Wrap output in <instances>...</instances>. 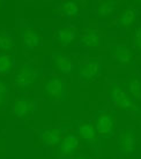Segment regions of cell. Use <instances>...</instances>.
<instances>
[{
	"label": "cell",
	"instance_id": "23",
	"mask_svg": "<svg viewBox=\"0 0 141 159\" xmlns=\"http://www.w3.org/2000/svg\"><path fill=\"white\" fill-rule=\"evenodd\" d=\"M132 44H133L134 50L141 54V25H139L133 31L132 35Z\"/></svg>",
	"mask_w": 141,
	"mask_h": 159
},
{
	"label": "cell",
	"instance_id": "9",
	"mask_svg": "<svg viewBox=\"0 0 141 159\" xmlns=\"http://www.w3.org/2000/svg\"><path fill=\"white\" fill-rule=\"evenodd\" d=\"M20 38L22 46L26 50H35L42 45L43 38L42 35L35 28L28 24H21L20 27Z\"/></svg>",
	"mask_w": 141,
	"mask_h": 159
},
{
	"label": "cell",
	"instance_id": "13",
	"mask_svg": "<svg viewBox=\"0 0 141 159\" xmlns=\"http://www.w3.org/2000/svg\"><path fill=\"white\" fill-rule=\"evenodd\" d=\"M40 142L45 147H57L63 139V130L58 128H45L38 131Z\"/></svg>",
	"mask_w": 141,
	"mask_h": 159
},
{
	"label": "cell",
	"instance_id": "6",
	"mask_svg": "<svg viewBox=\"0 0 141 159\" xmlns=\"http://www.w3.org/2000/svg\"><path fill=\"white\" fill-rule=\"evenodd\" d=\"M137 147V136L132 128L121 129L117 135V148L123 156H131Z\"/></svg>",
	"mask_w": 141,
	"mask_h": 159
},
{
	"label": "cell",
	"instance_id": "17",
	"mask_svg": "<svg viewBox=\"0 0 141 159\" xmlns=\"http://www.w3.org/2000/svg\"><path fill=\"white\" fill-rule=\"evenodd\" d=\"M137 9H134L133 7H127L121 11V13L116 19V22L112 25H118L121 28H129L134 23V21L137 20Z\"/></svg>",
	"mask_w": 141,
	"mask_h": 159
},
{
	"label": "cell",
	"instance_id": "10",
	"mask_svg": "<svg viewBox=\"0 0 141 159\" xmlns=\"http://www.w3.org/2000/svg\"><path fill=\"white\" fill-rule=\"evenodd\" d=\"M78 36H79L78 29L72 24H67V25H63L56 30L54 42L60 48H67L77 42Z\"/></svg>",
	"mask_w": 141,
	"mask_h": 159
},
{
	"label": "cell",
	"instance_id": "14",
	"mask_svg": "<svg viewBox=\"0 0 141 159\" xmlns=\"http://www.w3.org/2000/svg\"><path fill=\"white\" fill-rule=\"evenodd\" d=\"M51 61L57 70L61 74H71L74 70V61L71 57L65 53L54 52L51 56Z\"/></svg>",
	"mask_w": 141,
	"mask_h": 159
},
{
	"label": "cell",
	"instance_id": "3",
	"mask_svg": "<svg viewBox=\"0 0 141 159\" xmlns=\"http://www.w3.org/2000/svg\"><path fill=\"white\" fill-rule=\"evenodd\" d=\"M108 93H109L111 103L116 107L127 112H134L138 110L133 98L129 95V92L123 89V87H121L120 84H117V83L111 84L109 87Z\"/></svg>",
	"mask_w": 141,
	"mask_h": 159
},
{
	"label": "cell",
	"instance_id": "22",
	"mask_svg": "<svg viewBox=\"0 0 141 159\" xmlns=\"http://www.w3.org/2000/svg\"><path fill=\"white\" fill-rule=\"evenodd\" d=\"M9 97V87L7 82L0 77V110L6 106Z\"/></svg>",
	"mask_w": 141,
	"mask_h": 159
},
{
	"label": "cell",
	"instance_id": "4",
	"mask_svg": "<svg viewBox=\"0 0 141 159\" xmlns=\"http://www.w3.org/2000/svg\"><path fill=\"white\" fill-rule=\"evenodd\" d=\"M95 129L98 135L105 139H110L115 134L116 128V119L115 116L108 111H102L97 113L95 119Z\"/></svg>",
	"mask_w": 141,
	"mask_h": 159
},
{
	"label": "cell",
	"instance_id": "11",
	"mask_svg": "<svg viewBox=\"0 0 141 159\" xmlns=\"http://www.w3.org/2000/svg\"><path fill=\"white\" fill-rule=\"evenodd\" d=\"M110 59L113 64L117 65H129L133 61L132 50L124 44H113L109 50Z\"/></svg>",
	"mask_w": 141,
	"mask_h": 159
},
{
	"label": "cell",
	"instance_id": "12",
	"mask_svg": "<svg viewBox=\"0 0 141 159\" xmlns=\"http://www.w3.org/2000/svg\"><path fill=\"white\" fill-rule=\"evenodd\" d=\"M103 43L101 30L95 27H88L82 30L80 35V44L85 48H100Z\"/></svg>",
	"mask_w": 141,
	"mask_h": 159
},
{
	"label": "cell",
	"instance_id": "19",
	"mask_svg": "<svg viewBox=\"0 0 141 159\" xmlns=\"http://www.w3.org/2000/svg\"><path fill=\"white\" fill-rule=\"evenodd\" d=\"M15 42L14 37L7 30H0V52L8 53L14 50Z\"/></svg>",
	"mask_w": 141,
	"mask_h": 159
},
{
	"label": "cell",
	"instance_id": "2",
	"mask_svg": "<svg viewBox=\"0 0 141 159\" xmlns=\"http://www.w3.org/2000/svg\"><path fill=\"white\" fill-rule=\"evenodd\" d=\"M43 93L49 100H65L67 96V83L60 75H50L43 85Z\"/></svg>",
	"mask_w": 141,
	"mask_h": 159
},
{
	"label": "cell",
	"instance_id": "16",
	"mask_svg": "<svg viewBox=\"0 0 141 159\" xmlns=\"http://www.w3.org/2000/svg\"><path fill=\"white\" fill-rule=\"evenodd\" d=\"M121 1H115V0H104V1H100L98 5L96 6L95 13L96 16L100 19H105L109 17L116 12L118 7L120 6Z\"/></svg>",
	"mask_w": 141,
	"mask_h": 159
},
{
	"label": "cell",
	"instance_id": "20",
	"mask_svg": "<svg viewBox=\"0 0 141 159\" xmlns=\"http://www.w3.org/2000/svg\"><path fill=\"white\" fill-rule=\"evenodd\" d=\"M14 70V59L9 53L0 52V75H7Z\"/></svg>",
	"mask_w": 141,
	"mask_h": 159
},
{
	"label": "cell",
	"instance_id": "15",
	"mask_svg": "<svg viewBox=\"0 0 141 159\" xmlns=\"http://www.w3.org/2000/svg\"><path fill=\"white\" fill-rule=\"evenodd\" d=\"M77 131L79 137L83 139L87 143H95L97 139V133L95 129V126L90 121L87 120H81L78 122Z\"/></svg>",
	"mask_w": 141,
	"mask_h": 159
},
{
	"label": "cell",
	"instance_id": "25",
	"mask_svg": "<svg viewBox=\"0 0 141 159\" xmlns=\"http://www.w3.org/2000/svg\"><path fill=\"white\" fill-rule=\"evenodd\" d=\"M2 5H4V1H0V7H1Z\"/></svg>",
	"mask_w": 141,
	"mask_h": 159
},
{
	"label": "cell",
	"instance_id": "21",
	"mask_svg": "<svg viewBox=\"0 0 141 159\" xmlns=\"http://www.w3.org/2000/svg\"><path fill=\"white\" fill-rule=\"evenodd\" d=\"M129 95L139 102H141V80L138 77H132L129 81Z\"/></svg>",
	"mask_w": 141,
	"mask_h": 159
},
{
	"label": "cell",
	"instance_id": "1",
	"mask_svg": "<svg viewBox=\"0 0 141 159\" xmlns=\"http://www.w3.org/2000/svg\"><path fill=\"white\" fill-rule=\"evenodd\" d=\"M43 73L32 62L22 64L14 70L12 75L13 87L21 91H27L42 79Z\"/></svg>",
	"mask_w": 141,
	"mask_h": 159
},
{
	"label": "cell",
	"instance_id": "5",
	"mask_svg": "<svg viewBox=\"0 0 141 159\" xmlns=\"http://www.w3.org/2000/svg\"><path fill=\"white\" fill-rule=\"evenodd\" d=\"M36 100L27 98V97H21L11 105V114L17 119H28L36 111Z\"/></svg>",
	"mask_w": 141,
	"mask_h": 159
},
{
	"label": "cell",
	"instance_id": "8",
	"mask_svg": "<svg viewBox=\"0 0 141 159\" xmlns=\"http://www.w3.org/2000/svg\"><path fill=\"white\" fill-rule=\"evenodd\" d=\"M81 143L80 139L74 134H67L61 139L60 143L57 145V158L65 159L72 157L79 150Z\"/></svg>",
	"mask_w": 141,
	"mask_h": 159
},
{
	"label": "cell",
	"instance_id": "7",
	"mask_svg": "<svg viewBox=\"0 0 141 159\" xmlns=\"http://www.w3.org/2000/svg\"><path fill=\"white\" fill-rule=\"evenodd\" d=\"M102 72H103V67L100 61L89 60V61H86L80 65V67L78 69V75L81 81L92 83L101 77Z\"/></svg>",
	"mask_w": 141,
	"mask_h": 159
},
{
	"label": "cell",
	"instance_id": "18",
	"mask_svg": "<svg viewBox=\"0 0 141 159\" xmlns=\"http://www.w3.org/2000/svg\"><path fill=\"white\" fill-rule=\"evenodd\" d=\"M56 11L61 16L68 17V19H73V17L79 15L80 7H79L78 2H75V1H63V2H60V4L57 6Z\"/></svg>",
	"mask_w": 141,
	"mask_h": 159
},
{
	"label": "cell",
	"instance_id": "24",
	"mask_svg": "<svg viewBox=\"0 0 141 159\" xmlns=\"http://www.w3.org/2000/svg\"><path fill=\"white\" fill-rule=\"evenodd\" d=\"M74 159H89V158H87L85 156H79V157H77V158H74Z\"/></svg>",
	"mask_w": 141,
	"mask_h": 159
}]
</instances>
